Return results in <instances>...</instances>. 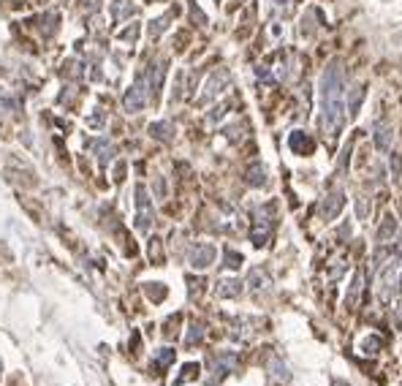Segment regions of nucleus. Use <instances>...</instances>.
I'll return each mask as SVG.
<instances>
[{
  "label": "nucleus",
  "mask_w": 402,
  "mask_h": 386,
  "mask_svg": "<svg viewBox=\"0 0 402 386\" xmlns=\"http://www.w3.org/2000/svg\"><path fill=\"white\" fill-rule=\"evenodd\" d=\"M272 215H275V210H272V204H264L261 210H259V215H256V223H253V229H250V237H253V242L256 247H264L266 245V240H269V234H272Z\"/></svg>",
  "instance_id": "f03ea898"
},
{
  "label": "nucleus",
  "mask_w": 402,
  "mask_h": 386,
  "mask_svg": "<svg viewBox=\"0 0 402 386\" xmlns=\"http://www.w3.org/2000/svg\"><path fill=\"white\" fill-rule=\"evenodd\" d=\"M248 183L253 188H264L266 183H269V180H266V166H264V163H253V166H250Z\"/></svg>",
  "instance_id": "9b49d317"
},
{
  "label": "nucleus",
  "mask_w": 402,
  "mask_h": 386,
  "mask_svg": "<svg viewBox=\"0 0 402 386\" xmlns=\"http://www.w3.org/2000/svg\"><path fill=\"white\" fill-rule=\"evenodd\" d=\"M375 147L381 153H389L391 150V128L389 125H378L375 128Z\"/></svg>",
  "instance_id": "9d476101"
},
{
  "label": "nucleus",
  "mask_w": 402,
  "mask_h": 386,
  "mask_svg": "<svg viewBox=\"0 0 402 386\" xmlns=\"http://www.w3.org/2000/svg\"><path fill=\"white\" fill-rule=\"evenodd\" d=\"M342 204H345V196H342V191H332V193L326 196L324 207H321V215H324L326 220H332V218H335L342 210Z\"/></svg>",
  "instance_id": "1a4fd4ad"
},
{
  "label": "nucleus",
  "mask_w": 402,
  "mask_h": 386,
  "mask_svg": "<svg viewBox=\"0 0 402 386\" xmlns=\"http://www.w3.org/2000/svg\"><path fill=\"white\" fill-rule=\"evenodd\" d=\"M201 338V326H193V332H190V338H188V343H196V340Z\"/></svg>",
  "instance_id": "393cba45"
},
{
  "label": "nucleus",
  "mask_w": 402,
  "mask_h": 386,
  "mask_svg": "<svg viewBox=\"0 0 402 386\" xmlns=\"http://www.w3.org/2000/svg\"><path fill=\"white\" fill-rule=\"evenodd\" d=\"M171 359H174V351H171V348H163V354H158V365H169Z\"/></svg>",
  "instance_id": "b1692460"
},
{
  "label": "nucleus",
  "mask_w": 402,
  "mask_h": 386,
  "mask_svg": "<svg viewBox=\"0 0 402 386\" xmlns=\"http://www.w3.org/2000/svg\"><path fill=\"white\" fill-rule=\"evenodd\" d=\"M362 101H364V85H354L351 87V98H348V117H354L359 112Z\"/></svg>",
  "instance_id": "f8f14e48"
},
{
  "label": "nucleus",
  "mask_w": 402,
  "mask_h": 386,
  "mask_svg": "<svg viewBox=\"0 0 402 386\" xmlns=\"http://www.w3.org/2000/svg\"><path fill=\"white\" fill-rule=\"evenodd\" d=\"M123 104H125V109L128 112H141L144 109V104H147V90H144V79H136L134 82V87L125 93V98H123Z\"/></svg>",
  "instance_id": "20e7f679"
},
{
  "label": "nucleus",
  "mask_w": 402,
  "mask_h": 386,
  "mask_svg": "<svg viewBox=\"0 0 402 386\" xmlns=\"http://www.w3.org/2000/svg\"><path fill=\"white\" fill-rule=\"evenodd\" d=\"M136 11V6L131 3V0H114L112 3V14H114V19H125V16H131Z\"/></svg>",
  "instance_id": "ddd939ff"
},
{
  "label": "nucleus",
  "mask_w": 402,
  "mask_h": 386,
  "mask_svg": "<svg viewBox=\"0 0 402 386\" xmlns=\"http://www.w3.org/2000/svg\"><path fill=\"white\" fill-rule=\"evenodd\" d=\"M394 229H397V223H394V218L386 215V218H384V226L378 229V242H386L389 237L394 234Z\"/></svg>",
  "instance_id": "dca6fc26"
},
{
  "label": "nucleus",
  "mask_w": 402,
  "mask_h": 386,
  "mask_svg": "<svg viewBox=\"0 0 402 386\" xmlns=\"http://www.w3.org/2000/svg\"><path fill=\"white\" fill-rule=\"evenodd\" d=\"M183 372H185V375H183V378H180L177 384H183V381H190V378H193V375L199 372V365H188V368H183Z\"/></svg>",
  "instance_id": "5701e85b"
},
{
  "label": "nucleus",
  "mask_w": 402,
  "mask_h": 386,
  "mask_svg": "<svg viewBox=\"0 0 402 386\" xmlns=\"http://www.w3.org/2000/svg\"><path fill=\"white\" fill-rule=\"evenodd\" d=\"M95 153H101V163H107L109 158H112V153H114V147H112L107 139H101V141H95Z\"/></svg>",
  "instance_id": "a211bd4d"
},
{
  "label": "nucleus",
  "mask_w": 402,
  "mask_h": 386,
  "mask_svg": "<svg viewBox=\"0 0 402 386\" xmlns=\"http://www.w3.org/2000/svg\"><path fill=\"white\" fill-rule=\"evenodd\" d=\"M163 74H166V68L158 63V65H150V93L158 95L161 90V82H163Z\"/></svg>",
  "instance_id": "2eb2a0df"
},
{
  "label": "nucleus",
  "mask_w": 402,
  "mask_h": 386,
  "mask_svg": "<svg viewBox=\"0 0 402 386\" xmlns=\"http://www.w3.org/2000/svg\"><path fill=\"white\" fill-rule=\"evenodd\" d=\"M150 131H153L155 139L169 141V139H171V131H174V128H171V123H155L153 128H150Z\"/></svg>",
  "instance_id": "f3484780"
},
{
  "label": "nucleus",
  "mask_w": 402,
  "mask_h": 386,
  "mask_svg": "<svg viewBox=\"0 0 402 386\" xmlns=\"http://www.w3.org/2000/svg\"><path fill=\"white\" fill-rule=\"evenodd\" d=\"M288 147H291L296 155H310L313 147H315V141H313V136L305 134V131H294L291 139H288Z\"/></svg>",
  "instance_id": "6e6552de"
},
{
  "label": "nucleus",
  "mask_w": 402,
  "mask_h": 386,
  "mask_svg": "<svg viewBox=\"0 0 402 386\" xmlns=\"http://www.w3.org/2000/svg\"><path fill=\"white\" fill-rule=\"evenodd\" d=\"M248 283H256V289H264V286H266V275H264V269H253V275L248 278Z\"/></svg>",
  "instance_id": "aec40b11"
},
{
  "label": "nucleus",
  "mask_w": 402,
  "mask_h": 386,
  "mask_svg": "<svg viewBox=\"0 0 402 386\" xmlns=\"http://www.w3.org/2000/svg\"><path fill=\"white\" fill-rule=\"evenodd\" d=\"M394 280H397V262H389L386 267H384V272L378 275V294H381L384 299H389V294L394 289Z\"/></svg>",
  "instance_id": "0eeeda50"
},
{
  "label": "nucleus",
  "mask_w": 402,
  "mask_h": 386,
  "mask_svg": "<svg viewBox=\"0 0 402 386\" xmlns=\"http://www.w3.org/2000/svg\"><path fill=\"white\" fill-rule=\"evenodd\" d=\"M166 22H169V16H163V19H155L153 28H150V36H158L161 31H166Z\"/></svg>",
  "instance_id": "4be33fe9"
},
{
  "label": "nucleus",
  "mask_w": 402,
  "mask_h": 386,
  "mask_svg": "<svg viewBox=\"0 0 402 386\" xmlns=\"http://www.w3.org/2000/svg\"><path fill=\"white\" fill-rule=\"evenodd\" d=\"M136 207H139V215H136V226L141 232L150 229V220H153V207H150V199H147V191L144 188H136Z\"/></svg>",
  "instance_id": "423d86ee"
},
{
  "label": "nucleus",
  "mask_w": 402,
  "mask_h": 386,
  "mask_svg": "<svg viewBox=\"0 0 402 386\" xmlns=\"http://www.w3.org/2000/svg\"><path fill=\"white\" fill-rule=\"evenodd\" d=\"M242 291V283L239 280H220L217 283V296H237V294Z\"/></svg>",
  "instance_id": "4468645a"
},
{
  "label": "nucleus",
  "mask_w": 402,
  "mask_h": 386,
  "mask_svg": "<svg viewBox=\"0 0 402 386\" xmlns=\"http://www.w3.org/2000/svg\"><path fill=\"white\" fill-rule=\"evenodd\" d=\"M391 174H394V180H400V177H402V158H400V153L391 155Z\"/></svg>",
  "instance_id": "412c9836"
},
{
  "label": "nucleus",
  "mask_w": 402,
  "mask_h": 386,
  "mask_svg": "<svg viewBox=\"0 0 402 386\" xmlns=\"http://www.w3.org/2000/svg\"><path fill=\"white\" fill-rule=\"evenodd\" d=\"M342 95H345L342 65L337 60H332L326 65L321 85H318V98H321V131H324L329 139L340 136L342 125H345L348 107H345Z\"/></svg>",
  "instance_id": "f257e3e1"
},
{
  "label": "nucleus",
  "mask_w": 402,
  "mask_h": 386,
  "mask_svg": "<svg viewBox=\"0 0 402 386\" xmlns=\"http://www.w3.org/2000/svg\"><path fill=\"white\" fill-rule=\"evenodd\" d=\"M190 264H193L196 269H207L210 264H215V245H210V242L196 245L190 250Z\"/></svg>",
  "instance_id": "39448f33"
},
{
  "label": "nucleus",
  "mask_w": 402,
  "mask_h": 386,
  "mask_svg": "<svg viewBox=\"0 0 402 386\" xmlns=\"http://www.w3.org/2000/svg\"><path fill=\"white\" fill-rule=\"evenodd\" d=\"M362 286H364V275H362V272H356L354 286H351V294H348V305H354L356 302V294H362Z\"/></svg>",
  "instance_id": "6ab92c4d"
},
{
  "label": "nucleus",
  "mask_w": 402,
  "mask_h": 386,
  "mask_svg": "<svg viewBox=\"0 0 402 386\" xmlns=\"http://www.w3.org/2000/svg\"><path fill=\"white\" fill-rule=\"evenodd\" d=\"M229 82H232V74H229L226 68H217L215 74L207 79L204 93H201V101H212V98H217V95L223 93V87H229Z\"/></svg>",
  "instance_id": "7ed1b4c3"
}]
</instances>
